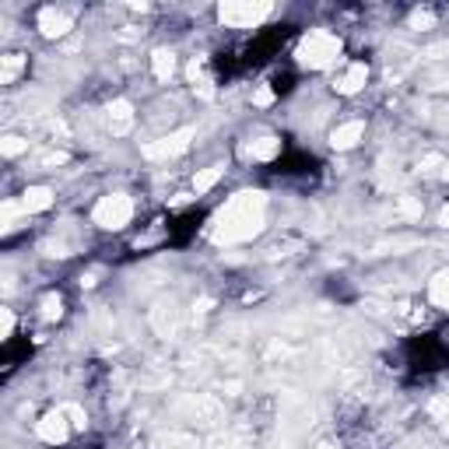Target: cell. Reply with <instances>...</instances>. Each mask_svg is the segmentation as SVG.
Here are the masks:
<instances>
[{"instance_id":"obj_20","label":"cell","mask_w":449,"mask_h":449,"mask_svg":"<svg viewBox=\"0 0 449 449\" xmlns=\"http://www.w3.org/2000/svg\"><path fill=\"white\" fill-rule=\"evenodd\" d=\"M63 316V299L60 295H46L42 299V320H60Z\"/></svg>"},{"instance_id":"obj_7","label":"cell","mask_w":449,"mask_h":449,"mask_svg":"<svg viewBox=\"0 0 449 449\" xmlns=\"http://www.w3.org/2000/svg\"><path fill=\"white\" fill-rule=\"evenodd\" d=\"M151 326H155L158 337H172V333L179 330V313H175V306H172V302H158V306L151 309Z\"/></svg>"},{"instance_id":"obj_3","label":"cell","mask_w":449,"mask_h":449,"mask_svg":"<svg viewBox=\"0 0 449 449\" xmlns=\"http://www.w3.org/2000/svg\"><path fill=\"white\" fill-rule=\"evenodd\" d=\"M267 15H271V4H267V0H228V4H221L218 8V18L228 25V29H253V25H260Z\"/></svg>"},{"instance_id":"obj_18","label":"cell","mask_w":449,"mask_h":449,"mask_svg":"<svg viewBox=\"0 0 449 449\" xmlns=\"http://www.w3.org/2000/svg\"><path fill=\"white\" fill-rule=\"evenodd\" d=\"M221 179V165H211V168H204V172H197V179H194V190L197 194H207L214 183Z\"/></svg>"},{"instance_id":"obj_22","label":"cell","mask_w":449,"mask_h":449,"mask_svg":"<svg viewBox=\"0 0 449 449\" xmlns=\"http://www.w3.org/2000/svg\"><path fill=\"white\" fill-rule=\"evenodd\" d=\"M428 411H432L439 421H446V418H449V393H446V397H435V400L428 404Z\"/></svg>"},{"instance_id":"obj_11","label":"cell","mask_w":449,"mask_h":449,"mask_svg":"<svg viewBox=\"0 0 449 449\" xmlns=\"http://www.w3.org/2000/svg\"><path fill=\"white\" fill-rule=\"evenodd\" d=\"M365 77H369V67H365V63H351V67L344 70V77H337L333 88H337L340 95H354L358 88L365 84Z\"/></svg>"},{"instance_id":"obj_23","label":"cell","mask_w":449,"mask_h":449,"mask_svg":"<svg viewBox=\"0 0 449 449\" xmlns=\"http://www.w3.org/2000/svg\"><path fill=\"white\" fill-rule=\"evenodd\" d=\"M15 333V316H11V309H0V340H8Z\"/></svg>"},{"instance_id":"obj_8","label":"cell","mask_w":449,"mask_h":449,"mask_svg":"<svg viewBox=\"0 0 449 449\" xmlns=\"http://www.w3.org/2000/svg\"><path fill=\"white\" fill-rule=\"evenodd\" d=\"M36 432H39L42 442H63V439H67V414H63V411H49V414L36 425Z\"/></svg>"},{"instance_id":"obj_5","label":"cell","mask_w":449,"mask_h":449,"mask_svg":"<svg viewBox=\"0 0 449 449\" xmlns=\"http://www.w3.org/2000/svg\"><path fill=\"white\" fill-rule=\"evenodd\" d=\"M190 141H194V127H183V130H175V134H168V137H162V141L144 144V148H141V155H144V158H151V162L175 158V155H183V151L190 148Z\"/></svg>"},{"instance_id":"obj_4","label":"cell","mask_w":449,"mask_h":449,"mask_svg":"<svg viewBox=\"0 0 449 449\" xmlns=\"http://www.w3.org/2000/svg\"><path fill=\"white\" fill-rule=\"evenodd\" d=\"M130 214H134V204H130V197H127V194H109V197H102V200L95 204V211H92V221H95L99 228H109V232H116V228H123V225L130 221Z\"/></svg>"},{"instance_id":"obj_25","label":"cell","mask_w":449,"mask_h":449,"mask_svg":"<svg viewBox=\"0 0 449 449\" xmlns=\"http://www.w3.org/2000/svg\"><path fill=\"white\" fill-rule=\"evenodd\" d=\"M400 214L404 218H421V204L411 200V197H400Z\"/></svg>"},{"instance_id":"obj_21","label":"cell","mask_w":449,"mask_h":449,"mask_svg":"<svg viewBox=\"0 0 449 449\" xmlns=\"http://www.w3.org/2000/svg\"><path fill=\"white\" fill-rule=\"evenodd\" d=\"M407 25H411V29H418V32H425V29H432V25H435V15H432V11H414V15L407 18Z\"/></svg>"},{"instance_id":"obj_17","label":"cell","mask_w":449,"mask_h":449,"mask_svg":"<svg viewBox=\"0 0 449 449\" xmlns=\"http://www.w3.org/2000/svg\"><path fill=\"white\" fill-rule=\"evenodd\" d=\"M155 446L158 449H197V439L187 435V432H172V435H162Z\"/></svg>"},{"instance_id":"obj_12","label":"cell","mask_w":449,"mask_h":449,"mask_svg":"<svg viewBox=\"0 0 449 449\" xmlns=\"http://www.w3.org/2000/svg\"><path fill=\"white\" fill-rule=\"evenodd\" d=\"M22 211H29V214H36V211H46L49 204H53V194L46 190V187H29L25 194H22Z\"/></svg>"},{"instance_id":"obj_16","label":"cell","mask_w":449,"mask_h":449,"mask_svg":"<svg viewBox=\"0 0 449 449\" xmlns=\"http://www.w3.org/2000/svg\"><path fill=\"white\" fill-rule=\"evenodd\" d=\"M25 70V56L22 53H11L0 60V84H15V77Z\"/></svg>"},{"instance_id":"obj_27","label":"cell","mask_w":449,"mask_h":449,"mask_svg":"<svg viewBox=\"0 0 449 449\" xmlns=\"http://www.w3.org/2000/svg\"><path fill=\"white\" fill-rule=\"evenodd\" d=\"M253 102H256V106H271V102H274V92H271V88H256Z\"/></svg>"},{"instance_id":"obj_33","label":"cell","mask_w":449,"mask_h":449,"mask_svg":"<svg viewBox=\"0 0 449 449\" xmlns=\"http://www.w3.org/2000/svg\"><path fill=\"white\" fill-rule=\"evenodd\" d=\"M442 432H446V435H449V418H446V421H442Z\"/></svg>"},{"instance_id":"obj_26","label":"cell","mask_w":449,"mask_h":449,"mask_svg":"<svg viewBox=\"0 0 449 449\" xmlns=\"http://www.w3.org/2000/svg\"><path fill=\"white\" fill-rule=\"evenodd\" d=\"M63 162H67V151H49V155H42V165H46V168L63 165Z\"/></svg>"},{"instance_id":"obj_28","label":"cell","mask_w":449,"mask_h":449,"mask_svg":"<svg viewBox=\"0 0 449 449\" xmlns=\"http://www.w3.org/2000/svg\"><path fill=\"white\" fill-rule=\"evenodd\" d=\"M194 88H197V95H200V99H214V88H211V81H197Z\"/></svg>"},{"instance_id":"obj_19","label":"cell","mask_w":449,"mask_h":449,"mask_svg":"<svg viewBox=\"0 0 449 449\" xmlns=\"http://www.w3.org/2000/svg\"><path fill=\"white\" fill-rule=\"evenodd\" d=\"M22 151H29V141H25V137H18V134H11V137H4V141H0V155L18 158Z\"/></svg>"},{"instance_id":"obj_1","label":"cell","mask_w":449,"mask_h":449,"mask_svg":"<svg viewBox=\"0 0 449 449\" xmlns=\"http://www.w3.org/2000/svg\"><path fill=\"white\" fill-rule=\"evenodd\" d=\"M263 211H267V197L260 190H242L235 194L211 221V239L218 246H235V242H249L253 235H260L263 228Z\"/></svg>"},{"instance_id":"obj_30","label":"cell","mask_w":449,"mask_h":449,"mask_svg":"<svg viewBox=\"0 0 449 449\" xmlns=\"http://www.w3.org/2000/svg\"><path fill=\"white\" fill-rule=\"evenodd\" d=\"M211 306H214V299H207V295H204V299H197V306H194V309H197V313H207Z\"/></svg>"},{"instance_id":"obj_24","label":"cell","mask_w":449,"mask_h":449,"mask_svg":"<svg viewBox=\"0 0 449 449\" xmlns=\"http://www.w3.org/2000/svg\"><path fill=\"white\" fill-rule=\"evenodd\" d=\"M60 411L70 418V425H77V428H84V425H88V418H84V411H81L77 404H67V407H60Z\"/></svg>"},{"instance_id":"obj_29","label":"cell","mask_w":449,"mask_h":449,"mask_svg":"<svg viewBox=\"0 0 449 449\" xmlns=\"http://www.w3.org/2000/svg\"><path fill=\"white\" fill-rule=\"evenodd\" d=\"M120 39H123V42H134V39H141V29H134V25H127V29L120 32Z\"/></svg>"},{"instance_id":"obj_10","label":"cell","mask_w":449,"mask_h":449,"mask_svg":"<svg viewBox=\"0 0 449 449\" xmlns=\"http://www.w3.org/2000/svg\"><path fill=\"white\" fill-rule=\"evenodd\" d=\"M362 134H365V123H362V120H351V123H344V127L333 130L330 144H333L337 151H347V148H354L358 141H362Z\"/></svg>"},{"instance_id":"obj_31","label":"cell","mask_w":449,"mask_h":449,"mask_svg":"<svg viewBox=\"0 0 449 449\" xmlns=\"http://www.w3.org/2000/svg\"><path fill=\"white\" fill-rule=\"evenodd\" d=\"M439 225H442V228H449V204L442 207V214H439Z\"/></svg>"},{"instance_id":"obj_14","label":"cell","mask_w":449,"mask_h":449,"mask_svg":"<svg viewBox=\"0 0 449 449\" xmlns=\"http://www.w3.org/2000/svg\"><path fill=\"white\" fill-rule=\"evenodd\" d=\"M151 70H155L158 81H168L172 70H175V53L172 49H155L151 53Z\"/></svg>"},{"instance_id":"obj_15","label":"cell","mask_w":449,"mask_h":449,"mask_svg":"<svg viewBox=\"0 0 449 449\" xmlns=\"http://www.w3.org/2000/svg\"><path fill=\"white\" fill-rule=\"evenodd\" d=\"M278 151H281V141H278V137H256V141L249 144V155H253L256 162H271Z\"/></svg>"},{"instance_id":"obj_13","label":"cell","mask_w":449,"mask_h":449,"mask_svg":"<svg viewBox=\"0 0 449 449\" xmlns=\"http://www.w3.org/2000/svg\"><path fill=\"white\" fill-rule=\"evenodd\" d=\"M428 299H432L435 306L449 309V267H446V271H439V274L428 281Z\"/></svg>"},{"instance_id":"obj_32","label":"cell","mask_w":449,"mask_h":449,"mask_svg":"<svg viewBox=\"0 0 449 449\" xmlns=\"http://www.w3.org/2000/svg\"><path fill=\"white\" fill-rule=\"evenodd\" d=\"M316 449H340V446H333V442H320Z\"/></svg>"},{"instance_id":"obj_6","label":"cell","mask_w":449,"mask_h":449,"mask_svg":"<svg viewBox=\"0 0 449 449\" xmlns=\"http://www.w3.org/2000/svg\"><path fill=\"white\" fill-rule=\"evenodd\" d=\"M106 120H109V130H113L116 137H123V134H130V127H134V106H130L127 99H116V102L106 106Z\"/></svg>"},{"instance_id":"obj_2","label":"cell","mask_w":449,"mask_h":449,"mask_svg":"<svg viewBox=\"0 0 449 449\" xmlns=\"http://www.w3.org/2000/svg\"><path fill=\"white\" fill-rule=\"evenodd\" d=\"M299 60H302L309 70H326V67H333V63L340 60V39H337L333 32H326V29H316V32H309V36L302 39Z\"/></svg>"},{"instance_id":"obj_9","label":"cell","mask_w":449,"mask_h":449,"mask_svg":"<svg viewBox=\"0 0 449 449\" xmlns=\"http://www.w3.org/2000/svg\"><path fill=\"white\" fill-rule=\"evenodd\" d=\"M39 29H42L46 39H60V36L70 32V18H67L63 11H56V8H46V11L39 15Z\"/></svg>"}]
</instances>
